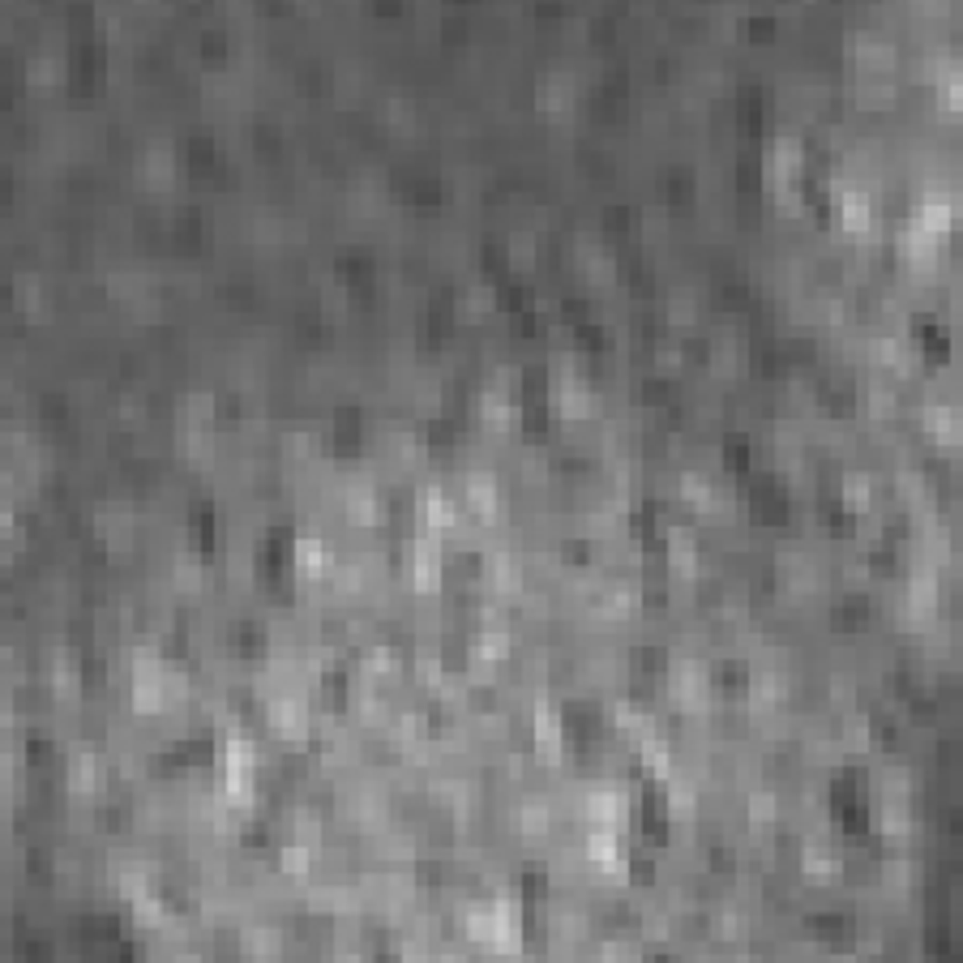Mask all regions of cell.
<instances>
[{
	"mask_svg": "<svg viewBox=\"0 0 963 963\" xmlns=\"http://www.w3.org/2000/svg\"><path fill=\"white\" fill-rule=\"evenodd\" d=\"M694 561H699V548L689 535H672L668 540V565L677 574H694Z\"/></svg>",
	"mask_w": 963,
	"mask_h": 963,
	"instance_id": "cell-12",
	"label": "cell"
},
{
	"mask_svg": "<svg viewBox=\"0 0 963 963\" xmlns=\"http://www.w3.org/2000/svg\"><path fill=\"white\" fill-rule=\"evenodd\" d=\"M801 865H805L810 878H835V874H839V856H835V848H826V844H810Z\"/></svg>",
	"mask_w": 963,
	"mask_h": 963,
	"instance_id": "cell-7",
	"label": "cell"
},
{
	"mask_svg": "<svg viewBox=\"0 0 963 963\" xmlns=\"http://www.w3.org/2000/svg\"><path fill=\"white\" fill-rule=\"evenodd\" d=\"M467 929H471L475 942H484V947H497V950H510L518 947V937H523V916H518L514 904H505V899H492V904L475 907L471 916H467Z\"/></svg>",
	"mask_w": 963,
	"mask_h": 963,
	"instance_id": "cell-1",
	"label": "cell"
},
{
	"mask_svg": "<svg viewBox=\"0 0 963 963\" xmlns=\"http://www.w3.org/2000/svg\"><path fill=\"white\" fill-rule=\"evenodd\" d=\"M308 856H313L308 848H287V869H292V874H295V869H305V874H308Z\"/></svg>",
	"mask_w": 963,
	"mask_h": 963,
	"instance_id": "cell-14",
	"label": "cell"
},
{
	"mask_svg": "<svg viewBox=\"0 0 963 963\" xmlns=\"http://www.w3.org/2000/svg\"><path fill=\"white\" fill-rule=\"evenodd\" d=\"M672 699L681 707H702L707 702V677H702L699 664H689V659L672 664Z\"/></svg>",
	"mask_w": 963,
	"mask_h": 963,
	"instance_id": "cell-4",
	"label": "cell"
},
{
	"mask_svg": "<svg viewBox=\"0 0 963 963\" xmlns=\"http://www.w3.org/2000/svg\"><path fill=\"white\" fill-rule=\"evenodd\" d=\"M531 728H535V745H540L548 758H557L561 750H565V724H561V715L553 711V707H535Z\"/></svg>",
	"mask_w": 963,
	"mask_h": 963,
	"instance_id": "cell-5",
	"label": "cell"
},
{
	"mask_svg": "<svg viewBox=\"0 0 963 963\" xmlns=\"http://www.w3.org/2000/svg\"><path fill=\"white\" fill-rule=\"evenodd\" d=\"M295 565L305 570V578H317V574H326L335 565V557H330V548L321 544V540H300L295 544Z\"/></svg>",
	"mask_w": 963,
	"mask_h": 963,
	"instance_id": "cell-6",
	"label": "cell"
},
{
	"mask_svg": "<svg viewBox=\"0 0 963 963\" xmlns=\"http://www.w3.org/2000/svg\"><path fill=\"white\" fill-rule=\"evenodd\" d=\"M583 848H586V861L595 869H604V874H626L629 856H626L621 835H616V826H591Z\"/></svg>",
	"mask_w": 963,
	"mask_h": 963,
	"instance_id": "cell-2",
	"label": "cell"
},
{
	"mask_svg": "<svg viewBox=\"0 0 963 963\" xmlns=\"http://www.w3.org/2000/svg\"><path fill=\"white\" fill-rule=\"evenodd\" d=\"M505 647H510V638H505V634H492V629H484V634L475 638V651H480L484 659H497Z\"/></svg>",
	"mask_w": 963,
	"mask_h": 963,
	"instance_id": "cell-13",
	"label": "cell"
},
{
	"mask_svg": "<svg viewBox=\"0 0 963 963\" xmlns=\"http://www.w3.org/2000/svg\"><path fill=\"white\" fill-rule=\"evenodd\" d=\"M424 523L429 527H454L459 523V505L450 502L446 492H429L424 497Z\"/></svg>",
	"mask_w": 963,
	"mask_h": 963,
	"instance_id": "cell-9",
	"label": "cell"
},
{
	"mask_svg": "<svg viewBox=\"0 0 963 963\" xmlns=\"http://www.w3.org/2000/svg\"><path fill=\"white\" fill-rule=\"evenodd\" d=\"M583 813L595 826H621L629 818V801L621 792H613V788H591L583 796Z\"/></svg>",
	"mask_w": 963,
	"mask_h": 963,
	"instance_id": "cell-3",
	"label": "cell"
},
{
	"mask_svg": "<svg viewBox=\"0 0 963 963\" xmlns=\"http://www.w3.org/2000/svg\"><path fill=\"white\" fill-rule=\"evenodd\" d=\"M411 578H416L419 586H433L437 578H441V561H437L433 548H424V544L411 548Z\"/></svg>",
	"mask_w": 963,
	"mask_h": 963,
	"instance_id": "cell-10",
	"label": "cell"
},
{
	"mask_svg": "<svg viewBox=\"0 0 963 963\" xmlns=\"http://www.w3.org/2000/svg\"><path fill=\"white\" fill-rule=\"evenodd\" d=\"M489 583L497 586V591H518V586H523V565L510 561L505 553H497V557L489 561Z\"/></svg>",
	"mask_w": 963,
	"mask_h": 963,
	"instance_id": "cell-8",
	"label": "cell"
},
{
	"mask_svg": "<svg viewBox=\"0 0 963 963\" xmlns=\"http://www.w3.org/2000/svg\"><path fill=\"white\" fill-rule=\"evenodd\" d=\"M518 823H523V835H527V839H540V835H548L553 813H548V805H540V801H527L523 813H518Z\"/></svg>",
	"mask_w": 963,
	"mask_h": 963,
	"instance_id": "cell-11",
	"label": "cell"
}]
</instances>
